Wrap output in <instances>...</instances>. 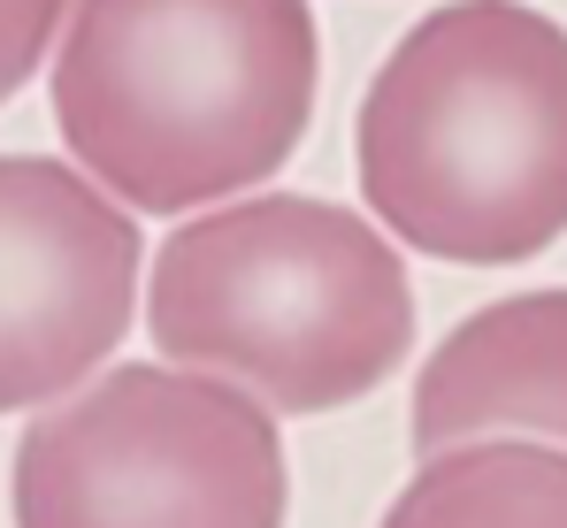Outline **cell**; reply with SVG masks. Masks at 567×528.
I'll list each match as a JSON object with an SVG mask.
<instances>
[{
    "label": "cell",
    "mask_w": 567,
    "mask_h": 528,
    "mask_svg": "<svg viewBox=\"0 0 567 528\" xmlns=\"http://www.w3.org/2000/svg\"><path fill=\"white\" fill-rule=\"evenodd\" d=\"M315 77L307 0H70L54 123L107 199L192 215L299 154Z\"/></svg>",
    "instance_id": "1"
},
{
    "label": "cell",
    "mask_w": 567,
    "mask_h": 528,
    "mask_svg": "<svg viewBox=\"0 0 567 528\" xmlns=\"http://www.w3.org/2000/svg\"><path fill=\"white\" fill-rule=\"evenodd\" d=\"M361 199L430 261L514 268L567 238V23L529 0H453L369 77Z\"/></svg>",
    "instance_id": "2"
},
{
    "label": "cell",
    "mask_w": 567,
    "mask_h": 528,
    "mask_svg": "<svg viewBox=\"0 0 567 528\" xmlns=\"http://www.w3.org/2000/svg\"><path fill=\"white\" fill-rule=\"evenodd\" d=\"M146 330L169 367L215 375L269 414H338L406 360L414 291L377 222L261 191L162 238Z\"/></svg>",
    "instance_id": "3"
},
{
    "label": "cell",
    "mask_w": 567,
    "mask_h": 528,
    "mask_svg": "<svg viewBox=\"0 0 567 528\" xmlns=\"http://www.w3.org/2000/svg\"><path fill=\"white\" fill-rule=\"evenodd\" d=\"M277 414L169 360L107 367L16 437V528H284Z\"/></svg>",
    "instance_id": "4"
},
{
    "label": "cell",
    "mask_w": 567,
    "mask_h": 528,
    "mask_svg": "<svg viewBox=\"0 0 567 528\" xmlns=\"http://www.w3.org/2000/svg\"><path fill=\"white\" fill-rule=\"evenodd\" d=\"M138 307V222L70 162L0 154V414L93 383Z\"/></svg>",
    "instance_id": "5"
},
{
    "label": "cell",
    "mask_w": 567,
    "mask_h": 528,
    "mask_svg": "<svg viewBox=\"0 0 567 528\" xmlns=\"http://www.w3.org/2000/svg\"><path fill=\"white\" fill-rule=\"evenodd\" d=\"M522 437L567 452V291H514L453 322L414 375V452Z\"/></svg>",
    "instance_id": "6"
},
{
    "label": "cell",
    "mask_w": 567,
    "mask_h": 528,
    "mask_svg": "<svg viewBox=\"0 0 567 528\" xmlns=\"http://www.w3.org/2000/svg\"><path fill=\"white\" fill-rule=\"evenodd\" d=\"M383 528H567V452L522 437L453 444L414 467Z\"/></svg>",
    "instance_id": "7"
},
{
    "label": "cell",
    "mask_w": 567,
    "mask_h": 528,
    "mask_svg": "<svg viewBox=\"0 0 567 528\" xmlns=\"http://www.w3.org/2000/svg\"><path fill=\"white\" fill-rule=\"evenodd\" d=\"M62 15H70V0H0V100H16V85L39 70Z\"/></svg>",
    "instance_id": "8"
}]
</instances>
